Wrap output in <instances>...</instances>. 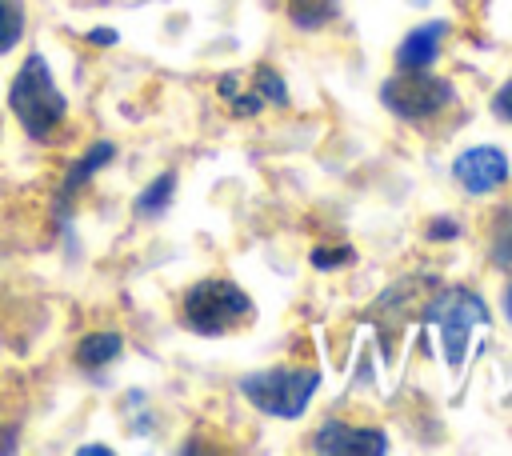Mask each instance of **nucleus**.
<instances>
[{
	"mask_svg": "<svg viewBox=\"0 0 512 456\" xmlns=\"http://www.w3.org/2000/svg\"><path fill=\"white\" fill-rule=\"evenodd\" d=\"M108 452H112V448H104V444H84V448H80V456H108Z\"/></svg>",
	"mask_w": 512,
	"mask_h": 456,
	"instance_id": "21",
	"label": "nucleus"
},
{
	"mask_svg": "<svg viewBox=\"0 0 512 456\" xmlns=\"http://www.w3.org/2000/svg\"><path fill=\"white\" fill-rule=\"evenodd\" d=\"M112 160H116V144H112V140H96L92 148H84V152H80V160H72V168L64 172L60 204H68V200H72V196H76V192H80V188H84V184H88L104 164H112Z\"/></svg>",
	"mask_w": 512,
	"mask_h": 456,
	"instance_id": "9",
	"label": "nucleus"
},
{
	"mask_svg": "<svg viewBox=\"0 0 512 456\" xmlns=\"http://www.w3.org/2000/svg\"><path fill=\"white\" fill-rule=\"evenodd\" d=\"M120 352H124V336L120 332H92V336H84L76 344V364L88 368V372H96V368L112 364Z\"/></svg>",
	"mask_w": 512,
	"mask_h": 456,
	"instance_id": "10",
	"label": "nucleus"
},
{
	"mask_svg": "<svg viewBox=\"0 0 512 456\" xmlns=\"http://www.w3.org/2000/svg\"><path fill=\"white\" fill-rule=\"evenodd\" d=\"M424 320L440 332L448 368H460L464 364V352H468V340H472V328L488 324V304L472 288L452 284V288H440L424 304Z\"/></svg>",
	"mask_w": 512,
	"mask_h": 456,
	"instance_id": "4",
	"label": "nucleus"
},
{
	"mask_svg": "<svg viewBox=\"0 0 512 456\" xmlns=\"http://www.w3.org/2000/svg\"><path fill=\"white\" fill-rule=\"evenodd\" d=\"M456 236H460V224L448 220V216H436V220L428 224V240H432V244H448V240H456Z\"/></svg>",
	"mask_w": 512,
	"mask_h": 456,
	"instance_id": "17",
	"label": "nucleus"
},
{
	"mask_svg": "<svg viewBox=\"0 0 512 456\" xmlns=\"http://www.w3.org/2000/svg\"><path fill=\"white\" fill-rule=\"evenodd\" d=\"M356 260V252L348 248V244H336V248H312V268H320V272H328V268H344V264H352Z\"/></svg>",
	"mask_w": 512,
	"mask_h": 456,
	"instance_id": "16",
	"label": "nucleus"
},
{
	"mask_svg": "<svg viewBox=\"0 0 512 456\" xmlns=\"http://www.w3.org/2000/svg\"><path fill=\"white\" fill-rule=\"evenodd\" d=\"M24 0H0V56L24 40Z\"/></svg>",
	"mask_w": 512,
	"mask_h": 456,
	"instance_id": "14",
	"label": "nucleus"
},
{
	"mask_svg": "<svg viewBox=\"0 0 512 456\" xmlns=\"http://www.w3.org/2000/svg\"><path fill=\"white\" fill-rule=\"evenodd\" d=\"M248 316H252V296L224 276H204L180 296V320L196 336H228Z\"/></svg>",
	"mask_w": 512,
	"mask_h": 456,
	"instance_id": "2",
	"label": "nucleus"
},
{
	"mask_svg": "<svg viewBox=\"0 0 512 456\" xmlns=\"http://www.w3.org/2000/svg\"><path fill=\"white\" fill-rule=\"evenodd\" d=\"M508 156H504V148H496V144H472V148H464L456 160H452V180L464 188V192H472V196H488V192H496L504 180H508Z\"/></svg>",
	"mask_w": 512,
	"mask_h": 456,
	"instance_id": "6",
	"label": "nucleus"
},
{
	"mask_svg": "<svg viewBox=\"0 0 512 456\" xmlns=\"http://www.w3.org/2000/svg\"><path fill=\"white\" fill-rule=\"evenodd\" d=\"M0 452H16V436H12V428H4V424H0Z\"/></svg>",
	"mask_w": 512,
	"mask_h": 456,
	"instance_id": "20",
	"label": "nucleus"
},
{
	"mask_svg": "<svg viewBox=\"0 0 512 456\" xmlns=\"http://www.w3.org/2000/svg\"><path fill=\"white\" fill-rule=\"evenodd\" d=\"M88 44H100V48H112V44H116V32H112V28H92V32H88Z\"/></svg>",
	"mask_w": 512,
	"mask_h": 456,
	"instance_id": "19",
	"label": "nucleus"
},
{
	"mask_svg": "<svg viewBox=\"0 0 512 456\" xmlns=\"http://www.w3.org/2000/svg\"><path fill=\"white\" fill-rule=\"evenodd\" d=\"M296 28H324L336 16V0H284Z\"/></svg>",
	"mask_w": 512,
	"mask_h": 456,
	"instance_id": "13",
	"label": "nucleus"
},
{
	"mask_svg": "<svg viewBox=\"0 0 512 456\" xmlns=\"http://www.w3.org/2000/svg\"><path fill=\"white\" fill-rule=\"evenodd\" d=\"M8 108L12 116L20 120V128L36 140V144H48L64 120H68V100L64 92L56 88V76L48 68V60L40 52H28L24 64L16 68L12 84H8Z\"/></svg>",
	"mask_w": 512,
	"mask_h": 456,
	"instance_id": "1",
	"label": "nucleus"
},
{
	"mask_svg": "<svg viewBox=\"0 0 512 456\" xmlns=\"http://www.w3.org/2000/svg\"><path fill=\"white\" fill-rule=\"evenodd\" d=\"M312 452H328V456H384L388 452V436L380 428H360L348 420H324L312 440Z\"/></svg>",
	"mask_w": 512,
	"mask_h": 456,
	"instance_id": "7",
	"label": "nucleus"
},
{
	"mask_svg": "<svg viewBox=\"0 0 512 456\" xmlns=\"http://www.w3.org/2000/svg\"><path fill=\"white\" fill-rule=\"evenodd\" d=\"M504 316H508V320H512V284H508V288H504Z\"/></svg>",
	"mask_w": 512,
	"mask_h": 456,
	"instance_id": "22",
	"label": "nucleus"
},
{
	"mask_svg": "<svg viewBox=\"0 0 512 456\" xmlns=\"http://www.w3.org/2000/svg\"><path fill=\"white\" fill-rule=\"evenodd\" d=\"M320 388V372L316 368H264V372H248L240 376V396L280 420H296L304 416L308 400Z\"/></svg>",
	"mask_w": 512,
	"mask_h": 456,
	"instance_id": "3",
	"label": "nucleus"
},
{
	"mask_svg": "<svg viewBox=\"0 0 512 456\" xmlns=\"http://www.w3.org/2000/svg\"><path fill=\"white\" fill-rule=\"evenodd\" d=\"M252 88H256V96L264 100V104H276V108H284L288 104V88H284V76L276 72V68H268V64H256L252 68Z\"/></svg>",
	"mask_w": 512,
	"mask_h": 456,
	"instance_id": "15",
	"label": "nucleus"
},
{
	"mask_svg": "<svg viewBox=\"0 0 512 456\" xmlns=\"http://www.w3.org/2000/svg\"><path fill=\"white\" fill-rule=\"evenodd\" d=\"M172 196H176V172H160V176L136 196V216H160V212H168Z\"/></svg>",
	"mask_w": 512,
	"mask_h": 456,
	"instance_id": "12",
	"label": "nucleus"
},
{
	"mask_svg": "<svg viewBox=\"0 0 512 456\" xmlns=\"http://www.w3.org/2000/svg\"><path fill=\"white\" fill-rule=\"evenodd\" d=\"M452 100H456L452 80L432 76L428 68H420V72L400 68L396 76H388V80L380 84V104H384L392 116L408 120V124H424V120L440 116Z\"/></svg>",
	"mask_w": 512,
	"mask_h": 456,
	"instance_id": "5",
	"label": "nucleus"
},
{
	"mask_svg": "<svg viewBox=\"0 0 512 456\" xmlns=\"http://www.w3.org/2000/svg\"><path fill=\"white\" fill-rule=\"evenodd\" d=\"M492 112H496L504 124H512V80H504V84L496 88V96H492Z\"/></svg>",
	"mask_w": 512,
	"mask_h": 456,
	"instance_id": "18",
	"label": "nucleus"
},
{
	"mask_svg": "<svg viewBox=\"0 0 512 456\" xmlns=\"http://www.w3.org/2000/svg\"><path fill=\"white\" fill-rule=\"evenodd\" d=\"M444 36H448V20H428V24L412 28V32L396 44V68H408V72L432 68L436 56H440Z\"/></svg>",
	"mask_w": 512,
	"mask_h": 456,
	"instance_id": "8",
	"label": "nucleus"
},
{
	"mask_svg": "<svg viewBox=\"0 0 512 456\" xmlns=\"http://www.w3.org/2000/svg\"><path fill=\"white\" fill-rule=\"evenodd\" d=\"M488 256L496 268L512 272V204H500L488 220Z\"/></svg>",
	"mask_w": 512,
	"mask_h": 456,
	"instance_id": "11",
	"label": "nucleus"
}]
</instances>
